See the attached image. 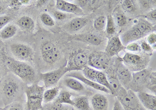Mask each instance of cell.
<instances>
[{
	"instance_id": "obj_11",
	"label": "cell",
	"mask_w": 156,
	"mask_h": 110,
	"mask_svg": "<svg viewBox=\"0 0 156 110\" xmlns=\"http://www.w3.org/2000/svg\"><path fill=\"white\" fill-rule=\"evenodd\" d=\"M117 77L122 86L126 89H129L132 81V73L123 63L119 64L118 67Z\"/></svg>"
},
{
	"instance_id": "obj_27",
	"label": "cell",
	"mask_w": 156,
	"mask_h": 110,
	"mask_svg": "<svg viewBox=\"0 0 156 110\" xmlns=\"http://www.w3.org/2000/svg\"><path fill=\"white\" fill-rule=\"evenodd\" d=\"M135 26L145 35L147 33L153 32L154 31V27L150 22L145 20L141 19L139 20Z\"/></svg>"
},
{
	"instance_id": "obj_23",
	"label": "cell",
	"mask_w": 156,
	"mask_h": 110,
	"mask_svg": "<svg viewBox=\"0 0 156 110\" xmlns=\"http://www.w3.org/2000/svg\"><path fill=\"white\" fill-rule=\"evenodd\" d=\"M73 93L66 90H62L60 91L58 95L56 98L54 100L55 105H58L65 103L73 105V102L72 99Z\"/></svg>"
},
{
	"instance_id": "obj_40",
	"label": "cell",
	"mask_w": 156,
	"mask_h": 110,
	"mask_svg": "<svg viewBox=\"0 0 156 110\" xmlns=\"http://www.w3.org/2000/svg\"><path fill=\"white\" fill-rule=\"evenodd\" d=\"M126 49L129 51L133 52H140L141 51L140 45L138 43H132L126 46Z\"/></svg>"
},
{
	"instance_id": "obj_32",
	"label": "cell",
	"mask_w": 156,
	"mask_h": 110,
	"mask_svg": "<svg viewBox=\"0 0 156 110\" xmlns=\"http://www.w3.org/2000/svg\"><path fill=\"white\" fill-rule=\"evenodd\" d=\"M107 17L105 16H101L94 20V28L98 31H103L106 27Z\"/></svg>"
},
{
	"instance_id": "obj_13",
	"label": "cell",
	"mask_w": 156,
	"mask_h": 110,
	"mask_svg": "<svg viewBox=\"0 0 156 110\" xmlns=\"http://www.w3.org/2000/svg\"><path fill=\"white\" fill-rule=\"evenodd\" d=\"M145 35L143 34L134 25L129 30L126 31V32L123 33L121 35L120 39L122 44L125 46L130 43H134L138 39H141Z\"/></svg>"
},
{
	"instance_id": "obj_4",
	"label": "cell",
	"mask_w": 156,
	"mask_h": 110,
	"mask_svg": "<svg viewBox=\"0 0 156 110\" xmlns=\"http://www.w3.org/2000/svg\"><path fill=\"white\" fill-rule=\"evenodd\" d=\"M10 57L16 60L31 63L34 61V52L28 44L24 43H13L9 44Z\"/></svg>"
},
{
	"instance_id": "obj_44",
	"label": "cell",
	"mask_w": 156,
	"mask_h": 110,
	"mask_svg": "<svg viewBox=\"0 0 156 110\" xmlns=\"http://www.w3.org/2000/svg\"><path fill=\"white\" fill-rule=\"evenodd\" d=\"M148 44L150 45H153L156 44V33L153 32L151 33L148 36L147 38Z\"/></svg>"
},
{
	"instance_id": "obj_43",
	"label": "cell",
	"mask_w": 156,
	"mask_h": 110,
	"mask_svg": "<svg viewBox=\"0 0 156 110\" xmlns=\"http://www.w3.org/2000/svg\"><path fill=\"white\" fill-rule=\"evenodd\" d=\"M141 49L146 53H151L152 52V48L150 44L146 43V41H142L140 46Z\"/></svg>"
},
{
	"instance_id": "obj_15",
	"label": "cell",
	"mask_w": 156,
	"mask_h": 110,
	"mask_svg": "<svg viewBox=\"0 0 156 110\" xmlns=\"http://www.w3.org/2000/svg\"><path fill=\"white\" fill-rule=\"evenodd\" d=\"M125 48V46L121 43L120 37L114 36L109 40L107 44L105 53L109 57L118 55Z\"/></svg>"
},
{
	"instance_id": "obj_49",
	"label": "cell",
	"mask_w": 156,
	"mask_h": 110,
	"mask_svg": "<svg viewBox=\"0 0 156 110\" xmlns=\"http://www.w3.org/2000/svg\"><path fill=\"white\" fill-rule=\"evenodd\" d=\"M20 2H21L22 5H28L30 4L31 1L29 0H21Z\"/></svg>"
},
{
	"instance_id": "obj_31",
	"label": "cell",
	"mask_w": 156,
	"mask_h": 110,
	"mask_svg": "<svg viewBox=\"0 0 156 110\" xmlns=\"http://www.w3.org/2000/svg\"><path fill=\"white\" fill-rule=\"evenodd\" d=\"M114 21L119 27H124L127 23V19L126 15L121 11H116L114 15Z\"/></svg>"
},
{
	"instance_id": "obj_5",
	"label": "cell",
	"mask_w": 156,
	"mask_h": 110,
	"mask_svg": "<svg viewBox=\"0 0 156 110\" xmlns=\"http://www.w3.org/2000/svg\"><path fill=\"white\" fill-rule=\"evenodd\" d=\"M149 60L143 55L127 52L123 57L122 62L131 71H139L146 69Z\"/></svg>"
},
{
	"instance_id": "obj_6",
	"label": "cell",
	"mask_w": 156,
	"mask_h": 110,
	"mask_svg": "<svg viewBox=\"0 0 156 110\" xmlns=\"http://www.w3.org/2000/svg\"><path fill=\"white\" fill-rule=\"evenodd\" d=\"M117 96V99L127 110H136L140 108V104L138 98L131 89H126L122 86Z\"/></svg>"
},
{
	"instance_id": "obj_9",
	"label": "cell",
	"mask_w": 156,
	"mask_h": 110,
	"mask_svg": "<svg viewBox=\"0 0 156 110\" xmlns=\"http://www.w3.org/2000/svg\"><path fill=\"white\" fill-rule=\"evenodd\" d=\"M109 63V57L105 52H96L91 54L88 58V65L98 70H105Z\"/></svg>"
},
{
	"instance_id": "obj_17",
	"label": "cell",
	"mask_w": 156,
	"mask_h": 110,
	"mask_svg": "<svg viewBox=\"0 0 156 110\" xmlns=\"http://www.w3.org/2000/svg\"><path fill=\"white\" fill-rule=\"evenodd\" d=\"M137 97L139 101L148 110H156V97L144 92H139Z\"/></svg>"
},
{
	"instance_id": "obj_30",
	"label": "cell",
	"mask_w": 156,
	"mask_h": 110,
	"mask_svg": "<svg viewBox=\"0 0 156 110\" xmlns=\"http://www.w3.org/2000/svg\"><path fill=\"white\" fill-rule=\"evenodd\" d=\"M82 74L86 78L95 82L96 76L99 71L90 66H86L82 70Z\"/></svg>"
},
{
	"instance_id": "obj_42",
	"label": "cell",
	"mask_w": 156,
	"mask_h": 110,
	"mask_svg": "<svg viewBox=\"0 0 156 110\" xmlns=\"http://www.w3.org/2000/svg\"><path fill=\"white\" fill-rule=\"evenodd\" d=\"M9 3H8V6L9 7L14 8V9H18L22 6L20 1H9Z\"/></svg>"
},
{
	"instance_id": "obj_34",
	"label": "cell",
	"mask_w": 156,
	"mask_h": 110,
	"mask_svg": "<svg viewBox=\"0 0 156 110\" xmlns=\"http://www.w3.org/2000/svg\"><path fill=\"white\" fill-rule=\"evenodd\" d=\"M106 31L109 35H113L115 33V23L112 16H109L107 18Z\"/></svg>"
},
{
	"instance_id": "obj_19",
	"label": "cell",
	"mask_w": 156,
	"mask_h": 110,
	"mask_svg": "<svg viewBox=\"0 0 156 110\" xmlns=\"http://www.w3.org/2000/svg\"><path fill=\"white\" fill-rule=\"evenodd\" d=\"M18 28L25 32H32L35 28V22L30 16L24 15L20 17L15 23Z\"/></svg>"
},
{
	"instance_id": "obj_37",
	"label": "cell",
	"mask_w": 156,
	"mask_h": 110,
	"mask_svg": "<svg viewBox=\"0 0 156 110\" xmlns=\"http://www.w3.org/2000/svg\"><path fill=\"white\" fill-rule=\"evenodd\" d=\"M12 20V17L9 15H2L0 16V31L5 27L8 24H9Z\"/></svg>"
},
{
	"instance_id": "obj_41",
	"label": "cell",
	"mask_w": 156,
	"mask_h": 110,
	"mask_svg": "<svg viewBox=\"0 0 156 110\" xmlns=\"http://www.w3.org/2000/svg\"><path fill=\"white\" fill-rule=\"evenodd\" d=\"M53 16L54 17L59 21H63L67 19L68 15L66 13L61 11H54L53 13Z\"/></svg>"
},
{
	"instance_id": "obj_21",
	"label": "cell",
	"mask_w": 156,
	"mask_h": 110,
	"mask_svg": "<svg viewBox=\"0 0 156 110\" xmlns=\"http://www.w3.org/2000/svg\"><path fill=\"white\" fill-rule=\"evenodd\" d=\"M60 56V51L55 46L51 51L41 53V59L45 64L52 65L58 60Z\"/></svg>"
},
{
	"instance_id": "obj_46",
	"label": "cell",
	"mask_w": 156,
	"mask_h": 110,
	"mask_svg": "<svg viewBox=\"0 0 156 110\" xmlns=\"http://www.w3.org/2000/svg\"><path fill=\"white\" fill-rule=\"evenodd\" d=\"M112 110H124L123 106L121 104L120 102H119L118 100L117 99L115 100L114 103V108Z\"/></svg>"
},
{
	"instance_id": "obj_10",
	"label": "cell",
	"mask_w": 156,
	"mask_h": 110,
	"mask_svg": "<svg viewBox=\"0 0 156 110\" xmlns=\"http://www.w3.org/2000/svg\"><path fill=\"white\" fill-rule=\"evenodd\" d=\"M152 73L149 70L143 69L140 71H137L132 73V81L131 86H133L135 89L140 88L144 85L147 84L150 82Z\"/></svg>"
},
{
	"instance_id": "obj_26",
	"label": "cell",
	"mask_w": 156,
	"mask_h": 110,
	"mask_svg": "<svg viewBox=\"0 0 156 110\" xmlns=\"http://www.w3.org/2000/svg\"><path fill=\"white\" fill-rule=\"evenodd\" d=\"M73 107L79 110H90L89 98L87 96H79L73 99Z\"/></svg>"
},
{
	"instance_id": "obj_45",
	"label": "cell",
	"mask_w": 156,
	"mask_h": 110,
	"mask_svg": "<svg viewBox=\"0 0 156 110\" xmlns=\"http://www.w3.org/2000/svg\"><path fill=\"white\" fill-rule=\"evenodd\" d=\"M139 4L140 5V7L143 8L144 9H147L149 8L151 6V1H140Z\"/></svg>"
},
{
	"instance_id": "obj_28",
	"label": "cell",
	"mask_w": 156,
	"mask_h": 110,
	"mask_svg": "<svg viewBox=\"0 0 156 110\" xmlns=\"http://www.w3.org/2000/svg\"><path fill=\"white\" fill-rule=\"evenodd\" d=\"M95 82L108 89V90L110 91V93L112 94V90L110 84L108 82L106 75L105 74V73H103L102 71H99L98 75L96 76Z\"/></svg>"
},
{
	"instance_id": "obj_39",
	"label": "cell",
	"mask_w": 156,
	"mask_h": 110,
	"mask_svg": "<svg viewBox=\"0 0 156 110\" xmlns=\"http://www.w3.org/2000/svg\"><path fill=\"white\" fill-rule=\"evenodd\" d=\"M7 57L8 55L6 54L5 49L1 45H0V66L6 68L5 62Z\"/></svg>"
},
{
	"instance_id": "obj_8",
	"label": "cell",
	"mask_w": 156,
	"mask_h": 110,
	"mask_svg": "<svg viewBox=\"0 0 156 110\" xmlns=\"http://www.w3.org/2000/svg\"><path fill=\"white\" fill-rule=\"evenodd\" d=\"M88 58L87 54L81 50L73 52L69 57L66 66L68 71L82 70L85 66H87Z\"/></svg>"
},
{
	"instance_id": "obj_38",
	"label": "cell",
	"mask_w": 156,
	"mask_h": 110,
	"mask_svg": "<svg viewBox=\"0 0 156 110\" xmlns=\"http://www.w3.org/2000/svg\"><path fill=\"white\" fill-rule=\"evenodd\" d=\"M55 46L54 44L51 41H48L45 42L43 44H41V47H40L41 53L51 51L55 47Z\"/></svg>"
},
{
	"instance_id": "obj_22",
	"label": "cell",
	"mask_w": 156,
	"mask_h": 110,
	"mask_svg": "<svg viewBox=\"0 0 156 110\" xmlns=\"http://www.w3.org/2000/svg\"><path fill=\"white\" fill-rule=\"evenodd\" d=\"M18 28L15 23H9L0 31V39L6 40L14 37L17 33Z\"/></svg>"
},
{
	"instance_id": "obj_14",
	"label": "cell",
	"mask_w": 156,
	"mask_h": 110,
	"mask_svg": "<svg viewBox=\"0 0 156 110\" xmlns=\"http://www.w3.org/2000/svg\"><path fill=\"white\" fill-rule=\"evenodd\" d=\"M55 6L58 11L64 13L65 12L76 15H83L84 14L83 11L80 6L76 4L69 3L64 0H57Z\"/></svg>"
},
{
	"instance_id": "obj_52",
	"label": "cell",
	"mask_w": 156,
	"mask_h": 110,
	"mask_svg": "<svg viewBox=\"0 0 156 110\" xmlns=\"http://www.w3.org/2000/svg\"><path fill=\"white\" fill-rule=\"evenodd\" d=\"M7 106H5V107L3 108H0V110H7Z\"/></svg>"
},
{
	"instance_id": "obj_36",
	"label": "cell",
	"mask_w": 156,
	"mask_h": 110,
	"mask_svg": "<svg viewBox=\"0 0 156 110\" xmlns=\"http://www.w3.org/2000/svg\"><path fill=\"white\" fill-rule=\"evenodd\" d=\"M7 106L6 110H26V105L23 101L15 102Z\"/></svg>"
},
{
	"instance_id": "obj_25",
	"label": "cell",
	"mask_w": 156,
	"mask_h": 110,
	"mask_svg": "<svg viewBox=\"0 0 156 110\" xmlns=\"http://www.w3.org/2000/svg\"><path fill=\"white\" fill-rule=\"evenodd\" d=\"M60 92V89L57 86L51 87L45 90L43 96V101L45 103H49L56 98Z\"/></svg>"
},
{
	"instance_id": "obj_20",
	"label": "cell",
	"mask_w": 156,
	"mask_h": 110,
	"mask_svg": "<svg viewBox=\"0 0 156 110\" xmlns=\"http://www.w3.org/2000/svg\"><path fill=\"white\" fill-rule=\"evenodd\" d=\"M91 104L94 110H108L109 107L107 98L101 94H96L93 96Z\"/></svg>"
},
{
	"instance_id": "obj_51",
	"label": "cell",
	"mask_w": 156,
	"mask_h": 110,
	"mask_svg": "<svg viewBox=\"0 0 156 110\" xmlns=\"http://www.w3.org/2000/svg\"><path fill=\"white\" fill-rule=\"evenodd\" d=\"M47 2H48L47 1H38L37 5L40 7H41L42 6H43V5H44L45 4H46Z\"/></svg>"
},
{
	"instance_id": "obj_7",
	"label": "cell",
	"mask_w": 156,
	"mask_h": 110,
	"mask_svg": "<svg viewBox=\"0 0 156 110\" xmlns=\"http://www.w3.org/2000/svg\"><path fill=\"white\" fill-rule=\"evenodd\" d=\"M68 72L66 66H62L47 73H40L39 75V78L44 84L45 89H50L55 87L60 79Z\"/></svg>"
},
{
	"instance_id": "obj_18",
	"label": "cell",
	"mask_w": 156,
	"mask_h": 110,
	"mask_svg": "<svg viewBox=\"0 0 156 110\" xmlns=\"http://www.w3.org/2000/svg\"><path fill=\"white\" fill-rule=\"evenodd\" d=\"M71 39L77 41H83L94 46H99L101 44L103 40L98 35L93 33L79 34L73 35Z\"/></svg>"
},
{
	"instance_id": "obj_48",
	"label": "cell",
	"mask_w": 156,
	"mask_h": 110,
	"mask_svg": "<svg viewBox=\"0 0 156 110\" xmlns=\"http://www.w3.org/2000/svg\"><path fill=\"white\" fill-rule=\"evenodd\" d=\"M147 18L151 20H156V9L153 10V11H150L147 15Z\"/></svg>"
},
{
	"instance_id": "obj_1",
	"label": "cell",
	"mask_w": 156,
	"mask_h": 110,
	"mask_svg": "<svg viewBox=\"0 0 156 110\" xmlns=\"http://www.w3.org/2000/svg\"><path fill=\"white\" fill-rule=\"evenodd\" d=\"M26 86L20 79L9 71L0 81V96L5 107L15 102L23 101Z\"/></svg>"
},
{
	"instance_id": "obj_50",
	"label": "cell",
	"mask_w": 156,
	"mask_h": 110,
	"mask_svg": "<svg viewBox=\"0 0 156 110\" xmlns=\"http://www.w3.org/2000/svg\"><path fill=\"white\" fill-rule=\"evenodd\" d=\"M5 11V7L2 4H0V15L3 14Z\"/></svg>"
},
{
	"instance_id": "obj_33",
	"label": "cell",
	"mask_w": 156,
	"mask_h": 110,
	"mask_svg": "<svg viewBox=\"0 0 156 110\" xmlns=\"http://www.w3.org/2000/svg\"><path fill=\"white\" fill-rule=\"evenodd\" d=\"M41 22L47 27H52L55 25V22L53 18L48 13H43L40 16Z\"/></svg>"
},
{
	"instance_id": "obj_24",
	"label": "cell",
	"mask_w": 156,
	"mask_h": 110,
	"mask_svg": "<svg viewBox=\"0 0 156 110\" xmlns=\"http://www.w3.org/2000/svg\"><path fill=\"white\" fill-rule=\"evenodd\" d=\"M67 77L64 80V85L66 86L76 92H82L85 89L83 84L79 80L72 77Z\"/></svg>"
},
{
	"instance_id": "obj_35",
	"label": "cell",
	"mask_w": 156,
	"mask_h": 110,
	"mask_svg": "<svg viewBox=\"0 0 156 110\" xmlns=\"http://www.w3.org/2000/svg\"><path fill=\"white\" fill-rule=\"evenodd\" d=\"M122 8L124 11L127 12L131 13L135 11L136 9V6L133 1L131 0H125L121 5Z\"/></svg>"
},
{
	"instance_id": "obj_2",
	"label": "cell",
	"mask_w": 156,
	"mask_h": 110,
	"mask_svg": "<svg viewBox=\"0 0 156 110\" xmlns=\"http://www.w3.org/2000/svg\"><path fill=\"white\" fill-rule=\"evenodd\" d=\"M6 67L26 85L37 83V76L36 69L28 63L16 60L8 56L6 60Z\"/></svg>"
},
{
	"instance_id": "obj_47",
	"label": "cell",
	"mask_w": 156,
	"mask_h": 110,
	"mask_svg": "<svg viewBox=\"0 0 156 110\" xmlns=\"http://www.w3.org/2000/svg\"><path fill=\"white\" fill-rule=\"evenodd\" d=\"M8 72H9V70H7V68L2 67L1 66H0V81H1L4 76L7 74Z\"/></svg>"
},
{
	"instance_id": "obj_16",
	"label": "cell",
	"mask_w": 156,
	"mask_h": 110,
	"mask_svg": "<svg viewBox=\"0 0 156 110\" xmlns=\"http://www.w3.org/2000/svg\"><path fill=\"white\" fill-rule=\"evenodd\" d=\"M87 22L88 20L85 17H76L66 23L63 28L69 33L78 32L87 24Z\"/></svg>"
},
{
	"instance_id": "obj_29",
	"label": "cell",
	"mask_w": 156,
	"mask_h": 110,
	"mask_svg": "<svg viewBox=\"0 0 156 110\" xmlns=\"http://www.w3.org/2000/svg\"><path fill=\"white\" fill-rule=\"evenodd\" d=\"M107 77L112 90V94L117 95L118 92H119V90L120 89L121 87H122V85H121L120 83L116 76L112 75H108Z\"/></svg>"
},
{
	"instance_id": "obj_3",
	"label": "cell",
	"mask_w": 156,
	"mask_h": 110,
	"mask_svg": "<svg viewBox=\"0 0 156 110\" xmlns=\"http://www.w3.org/2000/svg\"><path fill=\"white\" fill-rule=\"evenodd\" d=\"M45 90L44 86H40L37 83L27 85L25 92L27 98L26 110H42L43 96Z\"/></svg>"
},
{
	"instance_id": "obj_12",
	"label": "cell",
	"mask_w": 156,
	"mask_h": 110,
	"mask_svg": "<svg viewBox=\"0 0 156 110\" xmlns=\"http://www.w3.org/2000/svg\"><path fill=\"white\" fill-rule=\"evenodd\" d=\"M70 73L66 74V76L68 77H72L80 81H81L82 83L85 84L86 85H88L89 86L92 87L93 89L98 91H101L105 93H110V91L106 87H104L102 85H100L97 82L92 81L91 80H89L86 78L84 76L82 73H80L79 71H69Z\"/></svg>"
}]
</instances>
